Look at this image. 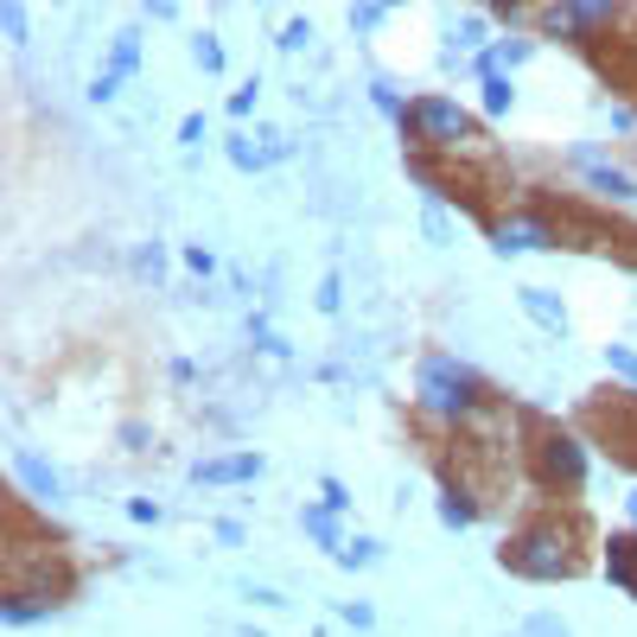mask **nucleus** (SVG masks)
<instances>
[{
    "label": "nucleus",
    "instance_id": "16",
    "mask_svg": "<svg viewBox=\"0 0 637 637\" xmlns=\"http://www.w3.org/2000/svg\"><path fill=\"white\" fill-rule=\"evenodd\" d=\"M421 229H427V243H452V224H447V204L427 191V204H421Z\"/></svg>",
    "mask_w": 637,
    "mask_h": 637
},
{
    "label": "nucleus",
    "instance_id": "3",
    "mask_svg": "<svg viewBox=\"0 0 637 637\" xmlns=\"http://www.w3.org/2000/svg\"><path fill=\"white\" fill-rule=\"evenodd\" d=\"M402 128H409L414 141H427V148H465V141H472V115L459 109V103H447V96H421V103H409Z\"/></svg>",
    "mask_w": 637,
    "mask_h": 637
},
{
    "label": "nucleus",
    "instance_id": "24",
    "mask_svg": "<svg viewBox=\"0 0 637 637\" xmlns=\"http://www.w3.org/2000/svg\"><path fill=\"white\" fill-rule=\"evenodd\" d=\"M0 26H7V38L20 45V38H26V13H20V7H0Z\"/></svg>",
    "mask_w": 637,
    "mask_h": 637
},
{
    "label": "nucleus",
    "instance_id": "23",
    "mask_svg": "<svg viewBox=\"0 0 637 637\" xmlns=\"http://www.w3.org/2000/svg\"><path fill=\"white\" fill-rule=\"evenodd\" d=\"M529 637H574L562 625V618H548V612H535V618H529Z\"/></svg>",
    "mask_w": 637,
    "mask_h": 637
},
{
    "label": "nucleus",
    "instance_id": "32",
    "mask_svg": "<svg viewBox=\"0 0 637 637\" xmlns=\"http://www.w3.org/2000/svg\"><path fill=\"white\" fill-rule=\"evenodd\" d=\"M319 312H338V274L326 281V287H319Z\"/></svg>",
    "mask_w": 637,
    "mask_h": 637
},
{
    "label": "nucleus",
    "instance_id": "7",
    "mask_svg": "<svg viewBox=\"0 0 637 637\" xmlns=\"http://www.w3.org/2000/svg\"><path fill=\"white\" fill-rule=\"evenodd\" d=\"M134 64H141V33H121V38H115V51H109V71L90 83V96H96V103H109L115 90L134 76Z\"/></svg>",
    "mask_w": 637,
    "mask_h": 637
},
{
    "label": "nucleus",
    "instance_id": "30",
    "mask_svg": "<svg viewBox=\"0 0 637 637\" xmlns=\"http://www.w3.org/2000/svg\"><path fill=\"white\" fill-rule=\"evenodd\" d=\"M179 141H186V148L191 141H204V115H186V121H179Z\"/></svg>",
    "mask_w": 637,
    "mask_h": 637
},
{
    "label": "nucleus",
    "instance_id": "1",
    "mask_svg": "<svg viewBox=\"0 0 637 637\" xmlns=\"http://www.w3.org/2000/svg\"><path fill=\"white\" fill-rule=\"evenodd\" d=\"M504 567L523 574V580H562V574H574V567H580V555H574V529L529 523L523 535L504 542Z\"/></svg>",
    "mask_w": 637,
    "mask_h": 637
},
{
    "label": "nucleus",
    "instance_id": "33",
    "mask_svg": "<svg viewBox=\"0 0 637 637\" xmlns=\"http://www.w3.org/2000/svg\"><path fill=\"white\" fill-rule=\"evenodd\" d=\"M632 523H637V491H632Z\"/></svg>",
    "mask_w": 637,
    "mask_h": 637
},
{
    "label": "nucleus",
    "instance_id": "21",
    "mask_svg": "<svg viewBox=\"0 0 637 637\" xmlns=\"http://www.w3.org/2000/svg\"><path fill=\"white\" fill-rule=\"evenodd\" d=\"M472 517H479V510H472L465 497H447V504H440V523H447V529H465Z\"/></svg>",
    "mask_w": 637,
    "mask_h": 637
},
{
    "label": "nucleus",
    "instance_id": "18",
    "mask_svg": "<svg viewBox=\"0 0 637 637\" xmlns=\"http://www.w3.org/2000/svg\"><path fill=\"white\" fill-rule=\"evenodd\" d=\"M191 58H198V71H224V45H217L211 33L191 38Z\"/></svg>",
    "mask_w": 637,
    "mask_h": 637
},
{
    "label": "nucleus",
    "instance_id": "9",
    "mask_svg": "<svg viewBox=\"0 0 637 637\" xmlns=\"http://www.w3.org/2000/svg\"><path fill=\"white\" fill-rule=\"evenodd\" d=\"M548 243H555V229L535 224V217H504V224H497V249H504V256H517V249H548Z\"/></svg>",
    "mask_w": 637,
    "mask_h": 637
},
{
    "label": "nucleus",
    "instance_id": "19",
    "mask_svg": "<svg viewBox=\"0 0 637 637\" xmlns=\"http://www.w3.org/2000/svg\"><path fill=\"white\" fill-rule=\"evenodd\" d=\"M510 96H517V90H510V76H485V115H504V109H510Z\"/></svg>",
    "mask_w": 637,
    "mask_h": 637
},
{
    "label": "nucleus",
    "instance_id": "20",
    "mask_svg": "<svg viewBox=\"0 0 637 637\" xmlns=\"http://www.w3.org/2000/svg\"><path fill=\"white\" fill-rule=\"evenodd\" d=\"M605 370L625 376V382H637V351H625V344H605Z\"/></svg>",
    "mask_w": 637,
    "mask_h": 637
},
{
    "label": "nucleus",
    "instance_id": "14",
    "mask_svg": "<svg viewBox=\"0 0 637 637\" xmlns=\"http://www.w3.org/2000/svg\"><path fill=\"white\" fill-rule=\"evenodd\" d=\"M274 153H287V141H274V148H256V141H229V160H236L243 173H262Z\"/></svg>",
    "mask_w": 637,
    "mask_h": 637
},
{
    "label": "nucleus",
    "instance_id": "17",
    "mask_svg": "<svg viewBox=\"0 0 637 637\" xmlns=\"http://www.w3.org/2000/svg\"><path fill=\"white\" fill-rule=\"evenodd\" d=\"M344 567H376L382 562V542H370V535H357V542H344V555H338Z\"/></svg>",
    "mask_w": 637,
    "mask_h": 637
},
{
    "label": "nucleus",
    "instance_id": "11",
    "mask_svg": "<svg viewBox=\"0 0 637 637\" xmlns=\"http://www.w3.org/2000/svg\"><path fill=\"white\" fill-rule=\"evenodd\" d=\"M517 300H523V312H529V319H535V326H542V332H555V338L567 332V312H562V300H555L548 287H523Z\"/></svg>",
    "mask_w": 637,
    "mask_h": 637
},
{
    "label": "nucleus",
    "instance_id": "8",
    "mask_svg": "<svg viewBox=\"0 0 637 637\" xmlns=\"http://www.w3.org/2000/svg\"><path fill=\"white\" fill-rule=\"evenodd\" d=\"M618 13L612 7H542V26L548 33H605Z\"/></svg>",
    "mask_w": 637,
    "mask_h": 637
},
{
    "label": "nucleus",
    "instance_id": "12",
    "mask_svg": "<svg viewBox=\"0 0 637 637\" xmlns=\"http://www.w3.org/2000/svg\"><path fill=\"white\" fill-rule=\"evenodd\" d=\"M605 574H612L625 593H637V535H612V542H605Z\"/></svg>",
    "mask_w": 637,
    "mask_h": 637
},
{
    "label": "nucleus",
    "instance_id": "31",
    "mask_svg": "<svg viewBox=\"0 0 637 637\" xmlns=\"http://www.w3.org/2000/svg\"><path fill=\"white\" fill-rule=\"evenodd\" d=\"M344 504H351V497H344V485H338V479H326V510H332V517H338Z\"/></svg>",
    "mask_w": 637,
    "mask_h": 637
},
{
    "label": "nucleus",
    "instance_id": "29",
    "mask_svg": "<svg viewBox=\"0 0 637 637\" xmlns=\"http://www.w3.org/2000/svg\"><path fill=\"white\" fill-rule=\"evenodd\" d=\"M128 517H134V523H160V504H148V497H134V504H128Z\"/></svg>",
    "mask_w": 637,
    "mask_h": 637
},
{
    "label": "nucleus",
    "instance_id": "4",
    "mask_svg": "<svg viewBox=\"0 0 637 637\" xmlns=\"http://www.w3.org/2000/svg\"><path fill=\"white\" fill-rule=\"evenodd\" d=\"M542 479H548V485H567V491L587 479V452H580L574 434H548V440H542Z\"/></svg>",
    "mask_w": 637,
    "mask_h": 637
},
{
    "label": "nucleus",
    "instance_id": "13",
    "mask_svg": "<svg viewBox=\"0 0 637 637\" xmlns=\"http://www.w3.org/2000/svg\"><path fill=\"white\" fill-rule=\"evenodd\" d=\"M523 58H529V38H504V45L485 51V76H504L510 64H523Z\"/></svg>",
    "mask_w": 637,
    "mask_h": 637
},
{
    "label": "nucleus",
    "instance_id": "22",
    "mask_svg": "<svg viewBox=\"0 0 637 637\" xmlns=\"http://www.w3.org/2000/svg\"><path fill=\"white\" fill-rule=\"evenodd\" d=\"M382 20H389V7H351V26H357V33H376Z\"/></svg>",
    "mask_w": 637,
    "mask_h": 637
},
{
    "label": "nucleus",
    "instance_id": "15",
    "mask_svg": "<svg viewBox=\"0 0 637 637\" xmlns=\"http://www.w3.org/2000/svg\"><path fill=\"white\" fill-rule=\"evenodd\" d=\"M300 523H306V535H312V542H326L332 555H344V542H338V523H332V510H326V504H319V510H306Z\"/></svg>",
    "mask_w": 637,
    "mask_h": 637
},
{
    "label": "nucleus",
    "instance_id": "28",
    "mask_svg": "<svg viewBox=\"0 0 637 637\" xmlns=\"http://www.w3.org/2000/svg\"><path fill=\"white\" fill-rule=\"evenodd\" d=\"M249 109H256V83H243V90L229 96V115H249Z\"/></svg>",
    "mask_w": 637,
    "mask_h": 637
},
{
    "label": "nucleus",
    "instance_id": "6",
    "mask_svg": "<svg viewBox=\"0 0 637 637\" xmlns=\"http://www.w3.org/2000/svg\"><path fill=\"white\" fill-rule=\"evenodd\" d=\"M191 479H198V485H249V479H262V459H256V452L198 459V465H191Z\"/></svg>",
    "mask_w": 637,
    "mask_h": 637
},
{
    "label": "nucleus",
    "instance_id": "26",
    "mask_svg": "<svg viewBox=\"0 0 637 637\" xmlns=\"http://www.w3.org/2000/svg\"><path fill=\"white\" fill-rule=\"evenodd\" d=\"M306 38H312V26H306V20H294V26H287V33H281V51H300Z\"/></svg>",
    "mask_w": 637,
    "mask_h": 637
},
{
    "label": "nucleus",
    "instance_id": "27",
    "mask_svg": "<svg viewBox=\"0 0 637 637\" xmlns=\"http://www.w3.org/2000/svg\"><path fill=\"white\" fill-rule=\"evenodd\" d=\"M479 38H485V20H479V13H465V20H459V45H479Z\"/></svg>",
    "mask_w": 637,
    "mask_h": 637
},
{
    "label": "nucleus",
    "instance_id": "25",
    "mask_svg": "<svg viewBox=\"0 0 637 637\" xmlns=\"http://www.w3.org/2000/svg\"><path fill=\"white\" fill-rule=\"evenodd\" d=\"M370 96H376V109H382V115H409L402 103H396V90H389V83H370Z\"/></svg>",
    "mask_w": 637,
    "mask_h": 637
},
{
    "label": "nucleus",
    "instance_id": "2",
    "mask_svg": "<svg viewBox=\"0 0 637 637\" xmlns=\"http://www.w3.org/2000/svg\"><path fill=\"white\" fill-rule=\"evenodd\" d=\"M421 409L440 421H472L479 414V376L459 357H427L421 364Z\"/></svg>",
    "mask_w": 637,
    "mask_h": 637
},
{
    "label": "nucleus",
    "instance_id": "10",
    "mask_svg": "<svg viewBox=\"0 0 637 637\" xmlns=\"http://www.w3.org/2000/svg\"><path fill=\"white\" fill-rule=\"evenodd\" d=\"M574 166H580V173H587V186H593V191H605V198H637V186H632V179H625V173H612V166H600V160H593L587 148L574 153Z\"/></svg>",
    "mask_w": 637,
    "mask_h": 637
},
{
    "label": "nucleus",
    "instance_id": "5",
    "mask_svg": "<svg viewBox=\"0 0 637 637\" xmlns=\"http://www.w3.org/2000/svg\"><path fill=\"white\" fill-rule=\"evenodd\" d=\"M7 459H13V479L33 491L38 504H64V479H58V472H51V465H45L33 447H13Z\"/></svg>",
    "mask_w": 637,
    "mask_h": 637
}]
</instances>
